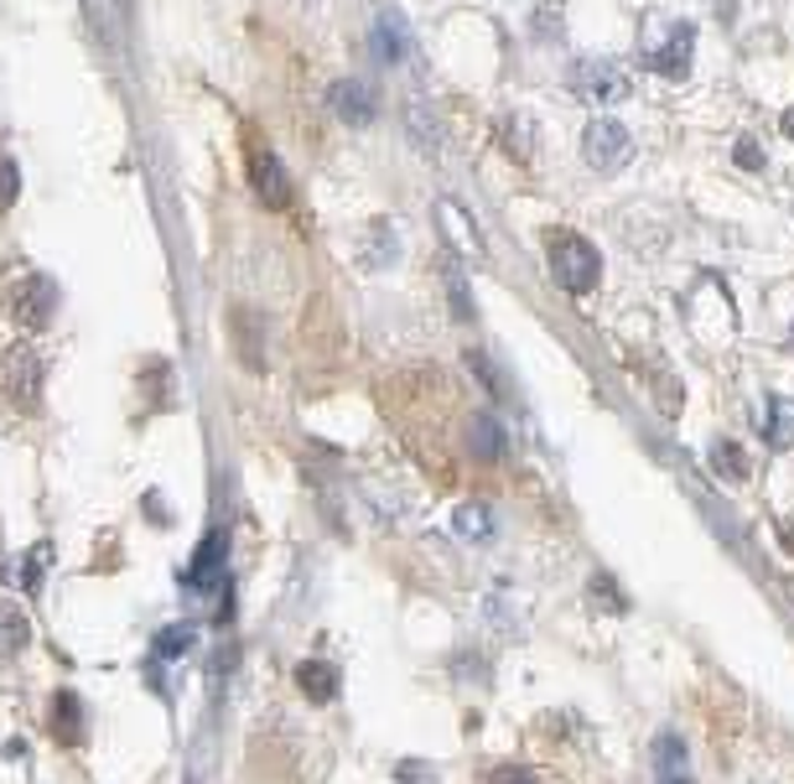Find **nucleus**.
<instances>
[{
  "mask_svg": "<svg viewBox=\"0 0 794 784\" xmlns=\"http://www.w3.org/2000/svg\"><path fill=\"white\" fill-rule=\"evenodd\" d=\"M551 271H556L561 286L582 296V291L597 286L603 260H597V250H592L582 234H551Z\"/></svg>",
  "mask_w": 794,
  "mask_h": 784,
  "instance_id": "f257e3e1",
  "label": "nucleus"
},
{
  "mask_svg": "<svg viewBox=\"0 0 794 784\" xmlns=\"http://www.w3.org/2000/svg\"><path fill=\"white\" fill-rule=\"evenodd\" d=\"M566 88H572L582 104H618L628 100V73L608 58H582L572 73H566Z\"/></svg>",
  "mask_w": 794,
  "mask_h": 784,
  "instance_id": "f03ea898",
  "label": "nucleus"
},
{
  "mask_svg": "<svg viewBox=\"0 0 794 784\" xmlns=\"http://www.w3.org/2000/svg\"><path fill=\"white\" fill-rule=\"evenodd\" d=\"M582 156H587V167L592 171H618L634 156V136H628L618 119H592L587 125V136H582Z\"/></svg>",
  "mask_w": 794,
  "mask_h": 784,
  "instance_id": "7ed1b4c3",
  "label": "nucleus"
},
{
  "mask_svg": "<svg viewBox=\"0 0 794 784\" xmlns=\"http://www.w3.org/2000/svg\"><path fill=\"white\" fill-rule=\"evenodd\" d=\"M6 296H11V312H17L21 323H48V312L58 307V286L42 271H17Z\"/></svg>",
  "mask_w": 794,
  "mask_h": 784,
  "instance_id": "20e7f679",
  "label": "nucleus"
},
{
  "mask_svg": "<svg viewBox=\"0 0 794 784\" xmlns=\"http://www.w3.org/2000/svg\"><path fill=\"white\" fill-rule=\"evenodd\" d=\"M644 52H649V69L655 73H665V79H686V73H691L696 32L686 27V21H676V27L665 32V42H644Z\"/></svg>",
  "mask_w": 794,
  "mask_h": 784,
  "instance_id": "39448f33",
  "label": "nucleus"
},
{
  "mask_svg": "<svg viewBox=\"0 0 794 784\" xmlns=\"http://www.w3.org/2000/svg\"><path fill=\"white\" fill-rule=\"evenodd\" d=\"M250 182H254V192H260V203H271V208L291 203V177L265 146H254L250 151Z\"/></svg>",
  "mask_w": 794,
  "mask_h": 784,
  "instance_id": "423d86ee",
  "label": "nucleus"
},
{
  "mask_svg": "<svg viewBox=\"0 0 794 784\" xmlns=\"http://www.w3.org/2000/svg\"><path fill=\"white\" fill-rule=\"evenodd\" d=\"M327 104H333V115L343 125H369L374 119V88L358 84V79H338V84L327 88Z\"/></svg>",
  "mask_w": 794,
  "mask_h": 784,
  "instance_id": "0eeeda50",
  "label": "nucleus"
},
{
  "mask_svg": "<svg viewBox=\"0 0 794 784\" xmlns=\"http://www.w3.org/2000/svg\"><path fill=\"white\" fill-rule=\"evenodd\" d=\"M691 780V753L676 733H659L655 738V784H680Z\"/></svg>",
  "mask_w": 794,
  "mask_h": 784,
  "instance_id": "6e6552de",
  "label": "nucleus"
},
{
  "mask_svg": "<svg viewBox=\"0 0 794 784\" xmlns=\"http://www.w3.org/2000/svg\"><path fill=\"white\" fill-rule=\"evenodd\" d=\"M763 437H769V447H794V400L790 395H774L769 400V410H763Z\"/></svg>",
  "mask_w": 794,
  "mask_h": 784,
  "instance_id": "1a4fd4ad",
  "label": "nucleus"
},
{
  "mask_svg": "<svg viewBox=\"0 0 794 784\" xmlns=\"http://www.w3.org/2000/svg\"><path fill=\"white\" fill-rule=\"evenodd\" d=\"M223 582V535H208L203 551H198V562H192V587L208 593V587H219Z\"/></svg>",
  "mask_w": 794,
  "mask_h": 784,
  "instance_id": "9d476101",
  "label": "nucleus"
},
{
  "mask_svg": "<svg viewBox=\"0 0 794 784\" xmlns=\"http://www.w3.org/2000/svg\"><path fill=\"white\" fill-rule=\"evenodd\" d=\"M374 48H379V58H385V63H406V58H410L406 27H400L395 17H379V21H374Z\"/></svg>",
  "mask_w": 794,
  "mask_h": 784,
  "instance_id": "9b49d317",
  "label": "nucleus"
},
{
  "mask_svg": "<svg viewBox=\"0 0 794 784\" xmlns=\"http://www.w3.org/2000/svg\"><path fill=\"white\" fill-rule=\"evenodd\" d=\"M296 681H302V691L312 701H333V691H338V670L333 666H302L296 670Z\"/></svg>",
  "mask_w": 794,
  "mask_h": 784,
  "instance_id": "f8f14e48",
  "label": "nucleus"
},
{
  "mask_svg": "<svg viewBox=\"0 0 794 784\" xmlns=\"http://www.w3.org/2000/svg\"><path fill=\"white\" fill-rule=\"evenodd\" d=\"M457 535H462V541H483V535H493V514L483 510V504H462V510H457Z\"/></svg>",
  "mask_w": 794,
  "mask_h": 784,
  "instance_id": "ddd939ff",
  "label": "nucleus"
},
{
  "mask_svg": "<svg viewBox=\"0 0 794 784\" xmlns=\"http://www.w3.org/2000/svg\"><path fill=\"white\" fill-rule=\"evenodd\" d=\"M187 645H198V629H192V624H171V629L156 634V655H161V660L187 655Z\"/></svg>",
  "mask_w": 794,
  "mask_h": 784,
  "instance_id": "4468645a",
  "label": "nucleus"
},
{
  "mask_svg": "<svg viewBox=\"0 0 794 784\" xmlns=\"http://www.w3.org/2000/svg\"><path fill=\"white\" fill-rule=\"evenodd\" d=\"M473 452L478 458H499V452H504V431H499V421L478 416L473 421Z\"/></svg>",
  "mask_w": 794,
  "mask_h": 784,
  "instance_id": "2eb2a0df",
  "label": "nucleus"
},
{
  "mask_svg": "<svg viewBox=\"0 0 794 784\" xmlns=\"http://www.w3.org/2000/svg\"><path fill=\"white\" fill-rule=\"evenodd\" d=\"M711 462H717V473H722V478H732V483H738V478H748V458L738 452V447L717 442V447H711Z\"/></svg>",
  "mask_w": 794,
  "mask_h": 784,
  "instance_id": "dca6fc26",
  "label": "nucleus"
},
{
  "mask_svg": "<svg viewBox=\"0 0 794 784\" xmlns=\"http://www.w3.org/2000/svg\"><path fill=\"white\" fill-rule=\"evenodd\" d=\"M17 192H21V171H17V161L0 151V213L17 203Z\"/></svg>",
  "mask_w": 794,
  "mask_h": 784,
  "instance_id": "f3484780",
  "label": "nucleus"
},
{
  "mask_svg": "<svg viewBox=\"0 0 794 784\" xmlns=\"http://www.w3.org/2000/svg\"><path fill=\"white\" fill-rule=\"evenodd\" d=\"M447 286H452V307H457V317L468 323V317H473V302H468V286H462V275H457L452 265H447Z\"/></svg>",
  "mask_w": 794,
  "mask_h": 784,
  "instance_id": "a211bd4d",
  "label": "nucleus"
},
{
  "mask_svg": "<svg viewBox=\"0 0 794 784\" xmlns=\"http://www.w3.org/2000/svg\"><path fill=\"white\" fill-rule=\"evenodd\" d=\"M441 219L452 223V239H457V244H468V250H473V234H468V219H462V213H457V208H452V203L441 208Z\"/></svg>",
  "mask_w": 794,
  "mask_h": 784,
  "instance_id": "6ab92c4d",
  "label": "nucleus"
},
{
  "mask_svg": "<svg viewBox=\"0 0 794 784\" xmlns=\"http://www.w3.org/2000/svg\"><path fill=\"white\" fill-rule=\"evenodd\" d=\"M489 784H541V780H535L530 769H499V774H493Z\"/></svg>",
  "mask_w": 794,
  "mask_h": 784,
  "instance_id": "aec40b11",
  "label": "nucleus"
},
{
  "mask_svg": "<svg viewBox=\"0 0 794 784\" xmlns=\"http://www.w3.org/2000/svg\"><path fill=\"white\" fill-rule=\"evenodd\" d=\"M738 161H743L748 171H759V167H763V151L753 146V140H738Z\"/></svg>",
  "mask_w": 794,
  "mask_h": 784,
  "instance_id": "412c9836",
  "label": "nucleus"
},
{
  "mask_svg": "<svg viewBox=\"0 0 794 784\" xmlns=\"http://www.w3.org/2000/svg\"><path fill=\"white\" fill-rule=\"evenodd\" d=\"M119 17H136V0H119Z\"/></svg>",
  "mask_w": 794,
  "mask_h": 784,
  "instance_id": "4be33fe9",
  "label": "nucleus"
},
{
  "mask_svg": "<svg viewBox=\"0 0 794 784\" xmlns=\"http://www.w3.org/2000/svg\"><path fill=\"white\" fill-rule=\"evenodd\" d=\"M784 136H794V109H790V115H784Z\"/></svg>",
  "mask_w": 794,
  "mask_h": 784,
  "instance_id": "5701e85b",
  "label": "nucleus"
},
{
  "mask_svg": "<svg viewBox=\"0 0 794 784\" xmlns=\"http://www.w3.org/2000/svg\"><path fill=\"white\" fill-rule=\"evenodd\" d=\"M680 784H691V780H680Z\"/></svg>",
  "mask_w": 794,
  "mask_h": 784,
  "instance_id": "b1692460",
  "label": "nucleus"
},
{
  "mask_svg": "<svg viewBox=\"0 0 794 784\" xmlns=\"http://www.w3.org/2000/svg\"><path fill=\"white\" fill-rule=\"evenodd\" d=\"M790 343H794V338H790Z\"/></svg>",
  "mask_w": 794,
  "mask_h": 784,
  "instance_id": "393cba45",
  "label": "nucleus"
}]
</instances>
